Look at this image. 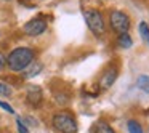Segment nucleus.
Masks as SVG:
<instances>
[{
  "label": "nucleus",
  "instance_id": "obj_1",
  "mask_svg": "<svg viewBox=\"0 0 149 133\" xmlns=\"http://www.w3.org/2000/svg\"><path fill=\"white\" fill-rule=\"evenodd\" d=\"M34 61V52L26 47H19V48L13 50L7 58V64L13 72H21L26 68H29Z\"/></svg>",
  "mask_w": 149,
  "mask_h": 133
},
{
  "label": "nucleus",
  "instance_id": "obj_2",
  "mask_svg": "<svg viewBox=\"0 0 149 133\" xmlns=\"http://www.w3.org/2000/svg\"><path fill=\"white\" fill-rule=\"evenodd\" d=\"M53 127L61 133H75L77 132V123L72 114L69 112H58L53 116Z\"/></svg>",
  "mask_w": 149,
  "mask_h": 133
},
{
  "label": "nucleus",
  "instance_id": "obj_3",
  "mask_svg": "<svg viewBox=\"0 0 149 133\" xmlns=\"http://www.w3.org/2000/svg\"><path fill=\"white\" fill-rule=\"evenodd\" d=\"M84 18L87 21V26L90 27V31L96 36H101L104 32V19L101 16L100 11L96 10H85L84 11Z\"/></svg>",
  "mask_w": 149,
  "mask_h": 133
},
{
  "label": "nucleus",
  "instance_id": "obj_4",
  "mask_svg": "<svg viewBox=\"0 0 149 133\" xmlns=\"http://www.w3.org/2000/svg\"><path fill=\"white\" fill-rule=\"evenodd\" d=\"M111 27L117 34H123L130 29V19L123 11H112L111 13Z\"/></svg>",
  "mask_w": 149,
  "mask_h": 133
},
{
  "label": "nucleus",
  "instance_id": "obj_5",
  "mask_svg": "<svg viewBox=\"0 0 149 133\" xmlns=\"http://www.w3.org/2000/svg\"><path fill=\"white\" fill-rule=\"evenodd\" d=\"M23 31L27 34V36H40V34H43L47 31V21L43 19V18H34V19H31L29 23L24 24Z\"/></svg>",
  "mask_w": 149,
  "mask_h": 133
},
{
  "label": "nucleus",
  "instance_id": "obj_6",
  "mask_svg": "<svg viewBox=\"0 0 149 133\" xmlns=\"http://www.w3.org/2000/svg\"><path fill=\"white\" fill-rule=\"evenodd\" d=\"M43 98V91L39 85H29L27 88V103L32 104V106H39L42 103Z\"/></svg>",
  "mask_w": 149,
  "mask_h": 133
},
{
  "label": "nucleus",
  "instance_id": "obj_7",
  "mask_svg": "<svg viewBox=\"0 0 149 133\" xmlns=\"http://www.w3.org/2000/svg\"><path fill=\"white\" fill-rule=\"evenodd\" d=\"M117 69L116 68H111V69H107L106 72H104V75L101 77V88H111L114 85V82H116V79H117Z\"/></svg>",
  "mask_w": 149,
  "mask_h": 133
},
{
  "label": "nucleus",
  "instance_id": "obj_8",
  "mask_svg": "<svg viewBox=\"0 0 149 133\" xmlns=\"http://www.w3.org/2000/svg\"><path fill=\"white\" fill-rule=\"evenodd\" d=\"M117 43H119V47H122V48H130L132 43H133V40H132V37L128 36V32H123V34H119Z\"/></svg>",
  "mask_w": 149,
  "mask_h": 133
},
{
  "label": "nucleus",
  "instance_id": "obj_9",
  "mask_svg": "<svg viewBox=\"0 0 149 133\" xmlns=\"http://www.w3.org/2000/svg\"><path fill=\"white\" fill-rule=\"evenodd\" d=\"M136 87L144 93H149V75H139L136 80Z\"/></svg>",
  "mask_w": 149,
  "mask_h": 133
},
{
  "label": "nucleus",
  "instance_id": "obj_10",
  "mask_svg": "<svg viewBox=\"0 0 149 133\" xmlns=\"http://www.w3.org/2000/svg\"><path fill=\"white\" fill-rule=\"evenodd\" d=\"M138 31H139V36H141L143 42H144L146 45H149V26H148V23H144V21L139 23Z\"/></svg>",
  "mask_w": 149,
  "mask_h": 133
},
{
  "label": "nucleus",
  "instance_id": "obj_11",
  "mask_svg": "<svg viewBox=\"0 0 149 133\" xmlns=\"http://www.w3.org/2000/svg\"><path fill=\"white\" fill-rule=\"evenodd\" d=\"M93 133H116L106 122H98L93 127Z\"/></svg>",
  "mask_w": 149,
  "mask_h": 133
},
{
  "label": "nucleus",
  "instance_id": "obj_12",
  "mask_svg": "<svg viewBox=\"0 0 149 133\" xmlns=\"http://www.w3.org/2000/svg\"><path fill=\"white\" fill-rule=\"evenodd\" d=\"M42 68H43V66L40 64V63H37V64L31 66V68H29V71H27L26 74H24V77H26V79H31V77H34V75H37L40 71H42Z\"/></svg>",
  "mask_w": 149,
  "mask_h": 133
},
{
  "label": "nucleus",
  "instance_id": "obj_13",
  "mask_svg": "<svg viewBox=\"0 0 149 133\" xmlns=\"http://www.w3.org/2000/svg\"><path fill=\"white\" fill-rule=\"evenodd\" d=\"M128 132L130 133H143V128L136 120H128Z\"/></svg>",
  "mask_w": 149,
  "mask_h": 133
},
{
  "label": "nucleus",
  "instance_id": "obj_14",
  "mask_svg": "<svg viewBox=\"0 0 149 133\" xmlns=\"http://www.w3.org/2000/svg\"><path fill=\"white\" fill-rule=\"evenodd\" d=\"M0 95L2 96H11V87L3 82H0Z\"/></svg>",
  "mask_w": 149,
  "mask_h": 133
},
{
  "label": "nucleus",
  "instance_id": "obj_15",
  "mask_svg": "<svg viewBox=\"0 0 149 133\" xmlns=\"http://www.w3.org/2000/svg\"><path fill=\"white\" fill-rule=\"evenodd\" d=\"M16 127H18V133H29V130H27V127L24 125V122H23L21 117L16 119Z\"/></svg>",
  "mask_w": 149,
  "mask_h": 133
},
{
  "label": "nucleus",
  "instance_id": "obj_16",
  "mask_svg": "<svg viewBox=\"0 0 149 133\" xmlns=\"http://www.w3.org/2000/svg\"><path fill=\"white\" fill-rule=\"evenodd\" d=\"M0 107L3 111H7V112H10V114H15V109L10 106V104H7V103H3V101H0Z\"/></svg>",
  "mask_w": 149,
  "mask_h": 133
},
{
  "label": "nucleus",
  "instance_id": "obj_17",
  "mask_svg": "<svg viewBox=\"0 0 149 133\" xmlns=\"http://www.w3.org/2000/svg\"><path fill=\"white\" fill-rule=\"evenodd\" d=\"M5 64H7V58L3 56V53H0V71L5 68Z\"/></svg>",
  "mask_w": 149,
  "mask_h": 133
},
{
  "label": "nucleus",
  "instance_id": "obj_18",
  "mask_svg": "<svg viewBox=\"0 0 149 133\" xmlns=\"http://www.w3.org/2000/svg\"><path fill=\"white\" fill-rule=\"evenodd\" d=\"M7 2H8V0H7Z\"/></svg>",
  "mask_w": 149,
  "mask_h": 133
}]
</instances>
